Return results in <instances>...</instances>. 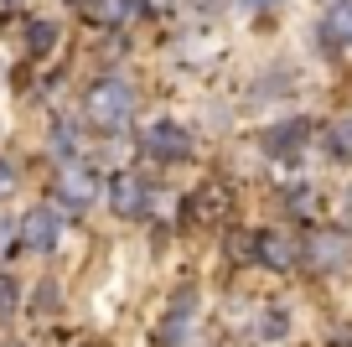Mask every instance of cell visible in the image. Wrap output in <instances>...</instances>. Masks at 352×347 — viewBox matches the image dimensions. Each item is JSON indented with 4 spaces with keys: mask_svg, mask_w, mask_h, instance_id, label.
<instances>
[{
    "mask_svg": "<svg viewBox=\"0 0 352 347\" xmlns=\"http://www.w3.org/2000/svg\"><path fill=\"white\" fill-rule=\"evenodd\" d=\"M83 114L99 125V130H124L130 114H135V88L120 83V78H99L83 98Z\"/></svg>",
    "mask_w": 352,
    "mask_h": 347,
    "instance_id": "cell-1",
    "label": "cell"
},
{
    "mask_svg": "<svg viewBox=\"0 0 352 347\" xmlns=\"http://www.w3.org/2000/svg\"><path fill=\"white\" fill-rule=\"evenodd\" d=\"M57 239H63V213L57 207H32V213L16 223V244L32 254H52Z\"/></svg>",
    "mask_w": 352,
    "mask_h": 347,
    "instance_id": "cell-2",
    "label": "cell"
},
{
    "mask_svg": "<svg viewBox=\"0 0 352 347\" xmlns=\"http://www.w3.org/2000/svg\"><path fill=\"white\" fill-rule=\"evenodd\" d=\"M52 197L57 207H67V213H83V207L99 202V176L88 171V166H63L52 182Z\"/></svg>",
    "mask_w": 352,
    "mask_h": 347,
    "instance_id": "cell-3",
    "label": "cell"
},
{
    "mask_svg": "<svg viewBox=\"0 0 352 347\" xmlns=\"http://www.w3.org/2000/svg\"><path fill=\"white\" fill-rule=\"evenodd\" d=\"M140 151L151 156V161H166V166L187 161V156H192V135L182 130V125H171V120H155L151 130L140 135Z\"/></svg>",
    "mask_w": 352,
    "mask_h": 347,
    "instance_id": "cell-4",
    "label": "cell"
},
{
    "mask_svg": "<svg viewBox=\"0 0 352 347\" xmlns=\"http://www.w3.org/2000/svg\"><path fill=\"white\" fill-rule=\"evenodd\" d=\"M347 254H352V244H347V233H342V228H311V233H306V260H311V270H342V264H347Z\"/></svg>",
    "mask_w": 352,
    "mask_h": 347,
    "instance_id": "cell-5",
    "label": "cell"
},
{
    "mask_svg": "<svg viewBox=\"0 0 352 347\" xmlns=\"http://www.w3.org/2000/svg\"><path fill=\"white\" fill-rule=\"evenodd\" d=\"M109 207H114L120 218H140V213H151V182H145V176H135V171L109 176Z\"/></svg>",
    "mask_w": 352,
    "mask_h": 347,
    "instance_id": "cell-6",
    "label": "cell"
},
{
    "mask_svg": "<svg viewBox=\"0 0 352 347\" xmlns=\"http://www.w3.org/2000/svg\"><path fill=\"white\" fill-rule=\"evenodd\" d=\"M192 322H197V295L182 291L171 301V311L161 316V326H155V342H161V347H182V342H187V332H192Z\"/></svg>",
    "mask_w": 352,
    "mask_h": 347,
    "instance_id": "cell-7",
    "label": "cell"
},
{
    "mask_svg": "<svg viewBox=\"0 0 352 347\" xmlns=\"http://www.w3.org/2000/svg\"><path fill=\"white\" fill-rule=\"evenodd\" d=\"M228 207H233V192L223 182H202L197 192L187 197V218H192V223H223Z\"/></svg>",
    "mask_w": 352,
    "mask_h": 347,
    "instance_id": "cell-8",
    "label": "cell"
},
{
    "mask_svg": "<svg viewBox=\"0 0 352 347\" xmlns=\"http://www.w3.org/2000/svg\"><path fill=\"white\" fill-rule=\"evenodd\" d=\"M306 135H311V125H306V120L270 125V130H264V151H270V156H280V161H296V156H300V145H306Z\"/></svg>",
    "mask_w": 352,
    "mask_h": 347,
    "instance_id": "cell-9",
    "label": "cell"
},
{
    "mask_svg": "<svg viewBox=\"0 0 352 347\" xmlns=\"http://www.w3.org/2000/svg\"><path fill=\"white\" fill-rule=\"evenodd\" d=\"M254 254H259L264 270H290V264H296V244H290L285 233H259V239H254Z\"/></svg>",
    "mask_w": 352,
    "mask_h": 347,
    "instance_id": "cell-10",
    "label": "cell"
},
{
    "mask_svg": "<svg viewBox=\"0 0 352 347\" xmlns=\"http://www.w3.org/2000/svg\"><path fill=\"white\" fill-rule=\"evenodd\" d=\"M321 36L331 47H352V0H337L327 16H321Z\"/></svg>",
    "mask_w": 352,
    "mask_h": 347,
    "instance_id": "cell-11",
    "label": "cell"
},
{
    "mask_svg": "<svg viewBox=\"0 0 352 347\" xmlns=\"http://www.w3.org/2000/svg\"><path fill=\"white\" fill-rule=\"evenodd\" d=\"M83 6H88V21H99V26H120L135 11V0H83Z\"/></svg>",
    "mask_w": 352,
    "mask_h": 347,
    "instance_id": "cell-12",
    "label": "cell"
},
{
    "mask_svg": "<svg viewBox=\"0 0 352 347\" xmlns=\"http://www.w3.org/2000/svg\"><path fill=\"white\" fill-rule=\"evenodd\" d=\"M57 47V21H32L26 26V52L32 57H47Z\"/></svg>",
    "mask_w": 352,
    "mask_h": 347,
    "instance_id": "cell-13",
    "label": "cell"
},
{
    "mask_svg": "<svg viewBox=\"0 0 352 347\" xmlns=\"http://www.w3.org/2000/svg\"><path fill=\"white\" fill-rule=\"evenodd\" d=\"M327 151L337 156V161H352V114L337 125H327Z\"/></svg>",
    "mask_w": 352,
    "mask_h": 347,
    "instance_id": "cell-14",
    "label": "cell"
},
{
    "mask_svg": "<svg viewBox=\"0 0 352 347\" xmlns=\"http://www.w3.org/2000/svg\"><path fill=\"white\" fill-rule=\"evenodd\" d=\"M52 151H57V156H73V151H78V125H67V120L52 125Z\"/></svg>",
    "mask_w": 352,
    "mask_h": 347,
    "instance_id": "cell-15",
    "label": "cell"
},
{
    "mask_svg": "<svg viewBox=\"0 0 352 347\" xmlns=\"http://www.w3.org/2000/svg\"><path fill=\"white\" fill-rule=\"evenodd\" d=\"M285 202L296 207L300 218H311V213H316V192H311V187H290V192H285Z\"/></svg>",
    "mask_w": 352,
    "mask_h": 347,
    "instance_id": "cell-16",
    "label": "cell"
},
{
    "mask_svg": "<svg viewBox=\"0 0 352 347\" xmlns=\"http://www.w3.org/2000/svg\"><path fill=\"white\" fill-rule=\"evenodd\" d=\"M259 332H264V337H285V332H290V316H285V311H264Z\"/></svg>",
    "mask_w": 352,
    "mask_h": 347,
    "instance_id": "cell-17",
    "label": "cell"
},
{
    "mask_svg": "<svg viewBox=\"0 0 352 347\" xmlns=\"http://www.w3.org/2000/svg\"><path fill=\"white\" fill-rule=\"evenodd\" d=\"M11 244H16V223H6V218H0V260L11 254Z\"/></svg>",
    "mask_w": 352,
    "mask_h": 347,
    "instance_id": "cell-18",
    "label": "cell"
},
{
    "mask_svg": "<svg viewBox=\"0 0 352 347\" xmlns=\"http://www.w3.org/2000/svg\"><path fill=\"white\" fill-rule=\"evenodd\" d=\"M11 306H16V285L0 275V311H11Z\"/></svg>",
    "mask_w": 352,
    "mask_h": 347,
    "instance_id": "cell-19",
    "label": "cell"
},
{
    "mask_svg": "<svg viewBox=\"0 0 352 347\" xmlns=\"http://www.w3.org/2000/svg\"><path fill=\"white\" fill-rule=\"evenodd\" d=\"M11 192H16V171L0 161V197H11Z\"/></svg>",
    "mask_w": 352,
    "mask_h": 347,
    "instance_id": "cell-20",
    "label": "cell"
},
{
    "mask_svg": "<svg viewBox=\"0 0 352 347\" xmlns=\"http://www.w3.org/2000/svg\"><path fill=\"white\" fill-rule=\"evenodd\" d=\"M166 6H171V0H145V11H166Z\"/></svg>",
    "mask_w": 352,
    "mask_h": 347,
    "instance_id": "cell-21",
    "label": "cell"
},
{
    "mask_svg": "<svg viewBox=\"0 0 352 347\" xmlns=\"http://www.w3.org/2000/svg\"><path fill=\"white\" fill-rule=\"evenodd\" d=\"M16 6H26V0H0V11H16Z\"/></svg>",
    "mask_w": 352,
    "mask_h": 347,
    "instance_id": "cell-22",
    "label": "cell"
},
{
    "mask_svg": "<svg viewBox=\"0 0 352 347\" xmlns=\"http://www.w3.org/2000/svg\"><path fill=\"white\" fill-rule=\"evenodd\" d=\"M243 6H249V11H259V6H270V0H243Z\"/></svg>",
    "mask_w": 352,
    "mask_h": 347,
    "instance_id": "cell-23",
    "label": "cell"
},
{
    "mask_svg": "<svg viewBox=\"0 0 352 347\" xmlns=\"http://www.w3.org/2000/svg\"><path fill=\"white\" fill-rule=\"evenodd\" d=\"M6 347H16V342H6Z\"/></svg>",
    "mask_w": 352,
    "mask_h": 347,
    "instance_id": "cell-24",
    "label": "cell"
}]
</instances>
